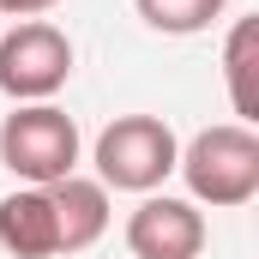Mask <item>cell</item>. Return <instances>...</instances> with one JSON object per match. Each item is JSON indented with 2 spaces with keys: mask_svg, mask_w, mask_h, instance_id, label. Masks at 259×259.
<instances>
[{
  "mask_svg": "<svg viewBox=\"0 0 259 259\" xmlns=\"http://www.w3.org/2000/svg\"><path fill=\"white\" fill-rule=\"evenodd\" d=\"M133 6H139V18H145L151 30H163V36H199V30H211V24L223 18L229 0H133Z\"/></svg>",
  "mask_w": 259,
  "mask_h": 259,
  "instance_id": "9c48e42d",
  "label": "cell"
},
{
  "mask_svg": "<svg viewBox=\"0 0 259 259\" xmlns=\"http://www.w3.org/2000/svg\"><path fill=\"white\" fill-rule=\"evenodd\" d=\"M91 163H97V181L115 187V193H157L175 163H181V139L163 115H115L109 127L97 133L91 145Z\"/></svg>",
  "mask_w": 259,
  "mask_h": 259,
  "instance_id": "7a4b0ae2",
  "label": "cell"
},
{
  "mask_svg": "<svg viewBox=\"0 0 259 259\" xmlns=\"http://www.w3.org/2000/svg\"><path fill=\"white\" fill-rule=\"evenodd\" d=\"M49 205H55V229H61V253H84L109 235V187L97 175H61L49 181Z\"/></svg>",
  "mask_w": 259,
  "mask_h": 259,
  "instance_id": "8992f818",
  "label": "cell"
},
{
  "mask_svg": "<svg viewBox=\"0 0 259 259\" xmlns=\"http://www.w3.org/2000/svg\"><path fill=\"white\" fill-rule=\"evenodd\" d=\"M0 247L12 259H61V229L49 187H18L0 199Z\"/></svg>",
  "mask_w": 259,
  "mask_h": 259,
  "instance_id": "52a82bcc",
  "label": "cell"
},
{
  "mask_svg": "<svg viewBox=\"0 0 259 259\" xmlns=\"http://www.w3.org/2000/svg\"><path fill=\"white\" fill-rule=\"evenodd\" d=\"M181 181L193 205H211V211H235L259 193V133L241 127V121H217V127L193 133L181 145Z\"/></svg>",
  "mask_w": 259,
  "mask_h": 259,
  "instance_id": "6da1fadb",
  "label": "cell"
},
{
  "mask_svg": "<svg viewBox=\"0 0 259 259\" xmlns=\"http://www.w3.org/2000/svg\"><path fill=\"white\" fill-rule=\"evenodd\" d=\"M205 211L175 193H145L127 217V253L133 259H199L205 253Z\"/></svg>",
  "mask_w": 259,
  "mask_h": 259,
  "instance_id": "5b68a950",
  "label": "cell"
},
{
  "mask_svg": "<svg viewBox=\"0 0 259 259\" xmlns=\"http://www.w3.org/2000/svg\"><path fill=\"white\" fill-rule=\"evenodd\" d=\"M72 78V36L49 18H18L0 36V97L12 103H55Z\"/></svg>",
  "mask_w": 259,
  "mask_h": 259,
  "instance_id": "277c9868",
  "label": "cell"
},
{
  "mask_svg": "<svg viewBox=\"0 0 259 259\" xmlns=\"http://www.w3.org/2000/svg\"><path fill=\"white\" fill-rule=\"evenodd\" d=\"M61 0H0V18H42V12H55Z\"/></svg>",
  "mask_w": 259,
  "mask_h": 259,
  "instance_id": "30bf717a",
  "label": "cell"
},
{
  "mask_svg": "<svg viewBox=\"0 0 259 259\" xmlns=\"http://www.w3.org/2000/svg\"><path fill=\"white\" fill-rule=\"evenodd\" d=\"M253 49H259V24L235 18L223 36V84H229V109L241 127H253Z\"/></svg>",
  "mask_w": 259,
  "mask_h": 259,
  "instance_id": "ba28073f",
  "label": "cell"
},
{
  "mask_svg": "<svg viewBox=\"0 0 259 259\" xmlns=\"http://www.w3.org/2000/svg\"><path fill=\"white\" fill-rule=\"evenodd\" d=\"M78 121L55 103H12L0 121V163L18 175V187H49L61 175H78Z\"/></svg>",
  "mask_w": 259,
  "mask_h": 259,
  "instance_id": "3957f363",
  "label": "cell"
}]
</instances>
